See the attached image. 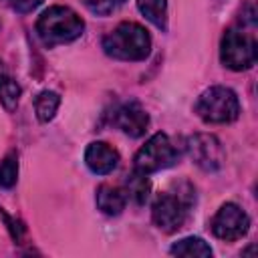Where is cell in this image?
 Segmentation results:
<instances>
[{"label": "cell", "instance_id": "1", "mask_svg": "<svg viewBox=\"0 0 258 258\" xmlns=\"http://www.w3.org/2000/svg\"><path fill=\"white\" fill-rule=\"evenodd\" d=\"M85 30L83 18L69 6H50L36 20V32L46 46H56L79 38Z\"/></svg>", "mask_w": 258, "mask_h": 258}, {"label": "cell", "instance_id": "4", "mask_svg": "<svg viewBox=\"0 0 258 258\" xmlns=\"http://www.w3.org/2000/svg\"><path fill=\"white\" fill-rule=\"evenodd\" d=\"M256 38L242 28H228L222 46H220V58L224 67L232 71H246L256 62Z\"/></svg>", "mask_w": 258, "mask_h": 258}, {"label": "cell", "instance_id": "17", "mask_svg": "<svg viewBox=\"0 0 258 258\" xmlns=\"http://www.w3.org/2000/svg\"><path fill=\"white\" fill-rule=\"evenodd\" d=\"M16 177H18V159L12 153V155L4 157V161L0 163V185L8 189L16 183Z\"/></svg>", "mask_w": 258, "mask_h": 258}, {"label": "cell", "instance_id": "11", "mask_svg": "<svg viewBox=\"0 0 258 258\" xmlns=\"http://www.w3.org/2000/svg\"><path fill=\"white\" fill-rule=\"evenodd\" d=\"M127 191L121 189L119 185H109V183H103L99 185L97 189V208L107 214V216H117L125 210L127 206Z\"/></svg>", "mask_w": 258, "mask_h": 258}, {"label": "cell", "instance_id": "12", "mask_svg": "<svg viewBox=\"0 0 258 258\" xmlns=\"http://www.w3.org/2000/svg\"><path fill=\"white\" fill-rule=\"evenodd\" d=\"M137 8L153 26L165 30V26H167V4H165V0H137Z\"/></svg>", "mask_w": 258, "mask_h": 258}, {"label": "cell", "instance_id": "14", "mask_svg": "<svg viewBox=\"0 0 258 258\" xmlns=\"http://www.w3.org/2000/svg\"><path fill=\"white\" fill-rule=\"evenodd\" d=\"M18 97H20V87H18V83L8 75L6 67L0 62V101H2V105L10 111V109L16 107Z\"/></svg>", "mask_w": 258, "mask_h": 258}, {"label": "cell", "instance_id": "13", "mask_svg": "<svg viewBox=\"0 0 258 258\" xmlns=\"http://www.w3.org/2000/svg\"><path fill=\"white\" fill-rule=\"evenodd\" d=\"M169 252L173 256H212V248L202 240V238H196V236H189V238H183L179 242H175Z\"/></svg>", "mask_w": 258, "mask_h": 258}, {"label": "cell", "instance_id": "15", "mask_svg": "<svg viewBox=\"0 0 258 258\" xmlns=\"http://www.w3.org/2000/svg\"><path fill=\"white\" fill-rule=\"evenodd\" d=\"M58 105H60V97L54 91H42L34 101V111H36L38 121H42V123L50 121L54 117Z\"/></svg>", "mask_w": 258, "mask_h": 258}, {"label": "cell", "instance_id": "7", "mask_svg": "<svg viewBox=\"0 0 258 258\" xmlns=\"http://www.w3.org/2000/svg\"><path fill=\"white\" fill-rule=\"evenodd\" d=\"M187 153L198 167L204 171H216L224 163V147L218 137L210 133H194L187 139Z\"/></svg>", "mask_w": 258, "mask_h": 258}, {"label": "cell", "instance_id": "2", "mask_svg": "<svg viewBox=\"0 0 258 258\" xmlns=\"http://www.w3.org/2000/svg\"><path fill=\"white\" fill-rule=\"evenodd\" d=\"M149 48V32L137 22H121L103 38V50L119 60H143Z\"/></svg>", "mask_w": 258, "mask_h": 258}, {"label": "cell", "instance_id": "8", "mask_svg": "<svg viewBox=\"0 0 258 258\" xmlns=\"http://www.w3.org/2000/svg\"><path fill=\"white\" fill-rule=\"evenodd\" d=\"M250 228V218L248 214L236 206V204H224L214 220H212V232L216 238L220 240H226V242H232V240H238L242 238Z\"/></svg>", "mask_w": 258, "mask_h": 258}, {"label": "cell", "instance_id": "19", "mask_svg": "<svg viewBox=\"0 0 258 258\" xmlns=\"http://www.w3.org/2000/svg\"><path fill=\"white\" fill-rule=\"evenodd\" d=\"M40 2H42V0H10L12 8L18 10V12H30V10H34Z\"/></svg>", "mask_w": 258, "mask_h": 258}, {"label": "cell", "instance_id": "16", "mask_svg": "<svg viewBox=\"0 0 258 258\" xmlns=\"http://www.w3.org/2000/svg\"><path fill=\"white\" fill-rule=\"evenodd\" d=\"M127 198H133L137 204H145L149 198V181L143 173H135L127 181Z\"/></svg>", "mask_w": 258, "mask_h": 258}, {"label": "cell", "instance_id": "5", "mask_svg": "<svg viewBox=\"0 0 258 258\" xmlns=\"http://www.w3.org/2000/svg\"><path fill=\"white\" fill-rule=\"evenodd\" d=\"M179 153L169 141L165 133H155L151 139L145 141V145L135 155V171L147 175L159 169H165L177 161Z\"/></svg>", "mask_w": 258, "mask_h": 258}, {"label": "cell", "instance_id": "3", "mask_svg": "<svg viewBox=\"0 0 258 258\" xmlns=\"http://www.w3.org/2000/svg\"><path fill=\"white\" fill-rule=\"evenodd\" d=\"M196 113L206 123H232L240 115V101L232 89L216 85L200 95Z\"/></svg>", "mask_w": 258, "mask_h": 258}, {"label": "cell", "instance_id": "10", "mask_svg": "<svg viewBox=\"0 0 258 258\" xmlns=\"http://www.w3.org/2000/svg\"><path fill=\"white\" fill-rule=\"evenodd\" d=\"M85 163L87 167L93 171V173H99V175H105V173H111L117 163H119V153L103 143V141H93L87 149H85Z\"/></svg>", "mask_w": 258, "mask_h": 258}, {"label": "cell", "instance_id": "18", "mask_svg": "<svg viewBox=\"0 0 258 258\" xmlns=\"http://www.w3.org/2000/svg\"><path fill=\"white\" fill-rule=\"evenodd\" d=\"M125 0H83V4L93 12V14H99V16H105V14H111L113 10H117Z\"/></svg>", "mask_w": 258, "mask_h": 258}, {"label": "cell", "instance_id": "9", "mask_svg": "<svg viewBox=\"0 0 258 258\" xmlns=\"http://www.w3.org/2000/svg\"><path fill=\"white\" fill-rule=\"evenodd\" d=\"M115 125L129 137H141L149 125V117L145 109L137 101H129L115 113Z\"/></svg>", "mask_w": 258, "mask_h": 258}, {"label": "cell", "instance_id": "6", "mask_svg": "<svg viewBox=\"0 0 258 258\" xmlns=\"http://www.w3.org/2000/svg\"><path fill=\"white\" fill-rule=\"evenodd\" d=\"M189 206L191 204L185 198H181L177 191H165L155 198L153 208H151V218L159 230L171 234L183 226Z\"/></svg>", "mask_w": 258, "mask_h": 258}]
</instances>
